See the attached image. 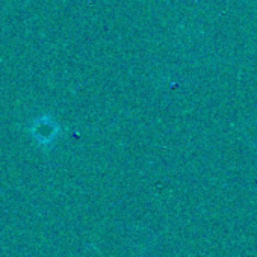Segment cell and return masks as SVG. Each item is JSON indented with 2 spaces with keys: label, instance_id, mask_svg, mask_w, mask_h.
<instances>
[{
  "label": "cell",
  "instance_id": "1",
  "mask_svg": "<svg viewBox=\"0 0 257 257\" xmlns=\"http://www.w3.org/2000/svg\"><path fill=\"white\" fill-rule=\"evenodd\" d=\"M243 137L249 146L257 149V121H251L246 124L245 131H243Z\"/></svg>",
  "mask_w": 257,
  "mask_h": 257
}]
</instances>
